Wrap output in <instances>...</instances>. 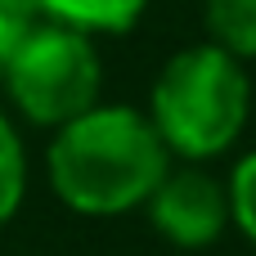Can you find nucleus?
Wrapping results in <instances>:
<instances>
[{"mask_svg": "<svg viewBox=\"0 0 256 256\" xmlns=\"http://www.w3.org/2000/svg\"><path fill=\"white\" fill-rule=\"evenodd\" d=\"M171 148L153 117L126 104H94L63 122L50 144V189L81 216H122L162 184Z\"/></svg>", "mask_w": 256, "mask_h": 256, "instance_id": "f257e3e1", "label": "nucleus"}, {"mask_svg": "<svg viewBox=\"0 0 256 256\" xmlns=\"http://www.w3.org/2000/svg\"><path fill=\"white\" fill-rule=\"evenodd\" d=\"M248 108H252L248 72L220 45H189L171 54L148 99V117L162 144L194 162L225 153L243 135Z\"/></svg>", "mask_w": 256, "mask_h": 256, "instance_id": "f03ea898", "label": "nucleus"}, {"mask_svg": "<svg viewBox=\"0 0 256 256\" xmlns=\"http://www.w3.org/2000/svg\"><path fill=\"white\" fill-rule=\"evenodd\" d=\"M9 94L36 126H63L99 104L104 63L86 32L63 22H40L4 63Z\"/></svg>", "mask_w": 256, "mask_h": 256, "instance_id": "7ed1b4c3", "label": "nucleus"}, {"mask_svg": "<svg viewBox=\"0 0 256 256\" xmlns=\"http://www.w3.org/2000/svg\"><path fill=\"white\" fill-rule=\"evenodd\" d=\"M153 230L176 248H207L230 225V189L207 171H166L148 194Z\"/></svg>", "mask_w": 256, "mask_h": 256, "instance_id": "20e7f679", "label": "nucleus"}, {"mask_svg": "<svg viewBox=\"0 0 256 256\" xmlns=\"http://www.w3.org/2000/svg\"><path fill=\"white\" fill-rule=\"evenodd\" d=\"M50 22L76 27V32H126L140 22L148 0H36Z\"/></svg>", "mask_w": 256, "mask_h": 256, "instance_id": "39448f33", "label": "nucleus"}, {"mask_svg": "<svg viewBox=\"0 0 256 256\" xmlns=\"http://www.w3.org/2000/svg\"><path fill=\"white\" fill-rule=\"evenodd\" d=\"M212 45L234 58H256V0H202Z\"/></svg>", "mask_w": 256, "mask_h": 256, "instance_id": "423d86ee", "label": "nucleus"}, {"mask_svg": "<svg viewBox=\"0 0 256 256\" xmlns=\"http://www.w3.org/2000/svg\"><path fill=\"white\" fill-rule=\"evenodd\" d=\"M22 184H27V162H22V144L14 135V126L0 117V225H9V216L22 202Z\"/></svg>", "mask_w": 256, "mask_h": 256, "instance_id": "0eeeda50", "label": "nucleus"}, {"mask_svg": "<svg viewBox=\"0 0 256 256\" xmlns=\"http://www.w3.org/2000/svg\"><path fill=\"white\" fill-rule=\"evenodd\" d=\"M230 220L256 243V153H248L230 176Z\"/></svg>", "mask_w": 256, "mask_h": 256, "instance_id": "6e6552de", "label": "nucleus"}, {"mask_svg": "<svg viewBox=\"0 0 256 256\" xmlns=\"http://www.w3.org/2000/svg\"><path fill=\"white\" fill-rule=\"evenodd\" d=\"M40 4L36 0H0V68L9 63V54L40 27Z\"/></svg>", "mask_w": 256, "mask_h": 256, "instance_id": "1a4fd4ad", "label": "nucleus"}]
</instances>
